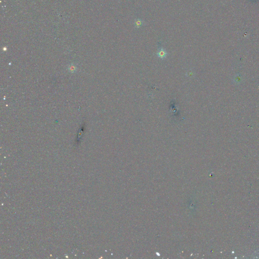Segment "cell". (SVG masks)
Listing matches in <instances>:
<instances>
[{"mask_svg": "<svg viewBox=\"0 0 259 259\" xmlns=\"http://www.w3.org/2000/svg\"><path fill=\"white\" fill-rule=\"evenodd\" d=\"M157 55L159 58L163 59L166 58L168 56V52L165 49L162 47H160L157 53Z\"/></svg>", "mask_w": 259, "mask_h": 259, "instance_id": "6da1fadb", "label": "cell"}, {"mask_svg": "<svg viewBox=\"0 0 259 259\" xmlns=\"http://www.w3.org/2000/svg\"><path fill=\"white\" fill-rule=\"evenodd\" d=\"M144 21L143 20L139 19V18L136 19H135L134 23V26L136 28H139L144 24Z\"/></svg>", "mask_w": 259, "mask_h": 259, "instance_id": "7a4b0ae2", "label": "cell"}]
</instances>
